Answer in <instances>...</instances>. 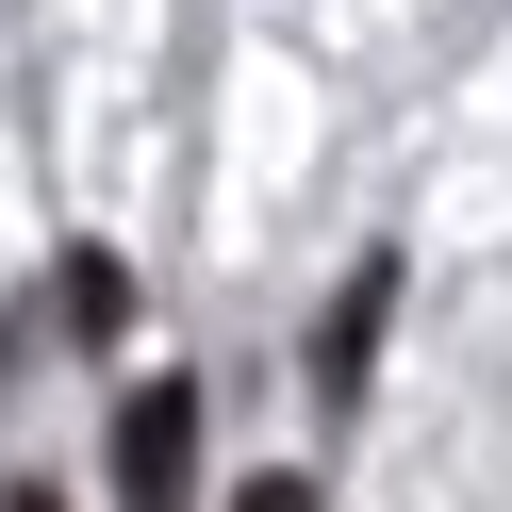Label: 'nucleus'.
I'll use <instances>...</instances> for the list:
<instances>
[{
    "instance_id": "nucleus-3",
    "label": "nucleus",
    "mask_w": 512,
    "mask_h": 512,
    "mask_svg": "<svg viewBox=\"0 0 512 512\" xmlns=\"http://www.w3.org/2000/svg\"><path fill=\"white\" fill-rule=\"evenodd\" d=\"M232 512H314V479H248V496Z\"/></svg>"
},
{
    "instance_id": "nucleus-4",
    "label": "nucleus",
    "mask_w": 512,
    "mask_h": 512,
    "mask_svg": "<svg viewBox=\"0 0 512 512\" xmlns=\"http://www.w3.org/2000/svg\"><path fill=\"white\" fill-rule=\"evenodd\" d=\"M0 512H67V496H50V479H17V496H0Z\"/></svg>"
},
{
    "instance_id": "nucleus-1",
    "label": "nucleus",
    "mask_w": 512,
    "mask_h": 512,
    "mask_svg": "<svg viewBox=\"0 0 512 512\" xmlns=\"http://www.w3.org/2000/svg\"><path fill=\"white\" fill-rule=\"evenodd\" d=\"M199 496V380H133L116 397V512H182Z\"/></svg>"
},
{
    "instance_id": "nucleus-2",
    "label": "nucleus",
    "mask_w": 512,
    "mask_h": 512,
    "mask_svg": "<svg viewBox=\"0 0 512 512\" xmlns=\"http://www.w3.org/2000/svg\"><path fill=\"white\" fill-rule=\"evenodd\" d=\"M380 314H397V248H380V265L331 298V331H314V397H364V364H380Z\"/></svg>"
}]
</instances>
